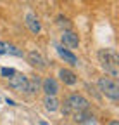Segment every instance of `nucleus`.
<instances>
[{
	"label": "nucleus",
	"instance_id": "obj_1",
	"mask_svg": "<svg viewBox=\"0 0 119 125\" xmlns=\"http://www.w3.org/2000/svg\"><path fill=\"white\" fill-rule=\"evenodd\" d=\"M98 62L111 78L119 76V56L112 49H100L98 51Z\"/></svg>",
	"mask_w": 119,
	"mask_h": 125
},
{
	"label": "nucleus",
	"instance_id": "obj_2",
	"mask_svg": "<svg viewBox=\"0 0 119 125\" xmlns=\"http://www.w3.org/2000/svg\"><path fill=\"white\" fill-rule=\"evenodd\" d=\"M98 90L103 94L105 97L112 99V101H117L119 99V83L116 78H111V76H102L98 78Z\"/></svg>",
	"mask_w": 119,
	"mask_h": 125
},
{
	"label": "nucleus",
	"instance_id": "obj_3",
	"mask_svg": "<svg viewBox=\"0 0 119 125\" xmlns=\"http://www.w3.org/2000/svg\"><path fill=\"white\" fill-rule=\"evenodd\" d=\"M66 104H67V108L71 109V113H74V111H83V109H88V108H90V101H88L85 96H81V94H71V96L66 99Z\"/></svg>",
	"mask_w": 119,
	"mask_h": 125
},
{
	"label": "nucleus",
	"instance_id": "obj_4",
	"mask_svg": "<svg viewBox=\"0 0 119 125\" xmlns=\"http://www.w3.org/2000/svg\"><path fill=\"white\" fill-rule=\"evenodd\" d=\"M26 83H28V76L24 73H14L9 78V87L16 92H24L26 90Z\"/></svg>",
	"mask_w": 119,
	"mask_h": 125
},
{
	"label": "nucleus",
	"instance_id": "obj_5",
	"mask_svg": "<svg viewBox=\"0 0 119 125\" xmlns=\"http://www.w3.org/2000/svg\"><path fill=\"white\" fill-rule=\"evenodd\" d=\"M61 42L62 47H69V49H78L79 47V37L71 30H64L61 35Z\"/></svg>",
	"mask_w": 119,
	"mask_h": 125
},
{
	"label": "nucleus",
	"instance_id": "obj_6",
	"mask_svg": "<svg viewBox=\"0 0 119 125\" xmlns=\"http://www.w3.org/2000/svg\"><path fill=\"white\" fill-rule=\"evenodd\" d=\"M28 62H29L33 68H36L38 71H43V70L47 68V61H45V57H43L38 51L28 52Z\"/></svg>",
	"mask_w": 119,
	"mask_h": 125
},
{
	"label": "nucleus",
	"instance_id": "obj_7",
	"mask_svg": "<svg viewBox=\"0 0 119 125\" xmlns=\"http://www.w3.org/2000/svg\"><path fill=\"white\" fill-rule=\"evenodd\" d=\"M41 90L45 92V96H57V94H59V83H57V80L52 78V76L45 78V80L41 82Z\"/></svg>",
	"mask_w": 119,
	"mask_h": 125
},
{
	"label": "nucleus",
	"instance_id": "obj_8",
	"mask_svg": "<svg viewBox=\"0 0 119 125\" xmlns=\"http://www.w3.org/2000/svg\"><path fill=\"white\" fill-rule=\"evenodd\" d=\"M55 49H57L59 57L64 59V62H67V64H71V66H78V57H76V54H72L69 49H64L62 45H57Z\"/></svg>",
	"mask_w": 119,
	"mask_h": 125
},
{
	"label": "nucleus",
	"instance_id": "obj_9",
	"mask_svg": "<svg viewBox=\"0 0 119 125\" xmlns=\"http://www.w3.org/2000/svg\"><path fill=\"white\" fill-rule=\"evenodd\" d=\"M24 23H26L28 30L31 31V33H35V35H38L40 31H41V24H40V21L36 18V14H33V12H26Z\"/></svg>",
	"mask_w": 119,
	"mask_h": 125
},
{
	"label": "nucleus",
	"instance_id": "obj_10",
	"mask_svg": "<svg viewBox=\"0 0 119 125\" xmlns=\"http://www.w3.org/2000/svg\"><path fill=\"white\" fill-rule=\"evenodd\" d=\"M59 78L64 82V85H76V82H78L76 73L71 71V70H67V68L59 70Z\"/></svg>",
	"mask_w": 119,
	"mask_h": 125
},
{
	"label": "nucleus",
	"instance_id": "obj_11",
	"mask_svg": "<svg viewBox=\"0 0 119 125\" xmlns=\"http://www.w3.org/2000/svg\"><path fill=\"white\" fill-rule=\"evenodd\" d=\"M2 54H10V56H23V51L17 49L16 45H12L9 42H2L0 40V56Z\"/></svg>",
	"mask_w": 119,
	"mask_h": 125
},
{
	"label": "nucleus",
	"instance_id": "obj_12",
	"mask_svg": "<svg viewBox=\"0 0 119 125\" xmlns=\"http://www.w3.org/2000/svg\"><path fill=\"white\" fill-rule=\"evenodd\" d=\"M41 89V80L38 76H33V78H29L28 76V83H26V94H36L38 90Z\"/></svg>",
	"mask_w": 119,
	"mask_h": 125
},
{
	"label": "nucleus",
	"instance_id": "obj_13",
	"mask_svg": "<svg viewBox=\"0 0 119 125\" xmlns=\"http://www.w3.org/2000/svg\"><path fill=\"white\" fill-rule=\"evenodd\" d=\"M43 104H45V109H47V111L54 113V111H57V109H59V104H61V103L57 101L55 96H45V99H43Z\"/></svg>",
	"mask_w": 119,
	"mask_h": 125
},
{
	"label": "nucleus",
	"instance_id": "obj_14",
	"mask_svg": "<svg viewBox=\"0 0 119 125\" xmlns=\"http://www.w3.org/2000/svg\"><path fill=\"white\" fill-rule=\"evenodd\" d=\"M14 73H16V71H14L12 68H2V75L4 76H12Z\"/></svg>",
	"mask_w": 119,
	"mask_h": 125
},
{
	"label": "nucleus",
	"instance_id": "obj_15",
	"mask_svg": "<svg viewBox=\"0 0 119 125\" xmlns=\"http://www.w3.org/2000/svg\"><path fill=\"white\" fill-rule=\"evenodd\" d=\"M59 24H61V26H69V23H67L66 18H59Z\"/></svg>",
	"mask_w": 119,
	"mask_h": 125
},
{
	"label": "nucleus",
	"instance_id": "obj_16",
	"mask_svg": "<svg viewBox=\"0 0 119 125\" xmlns=\"http://www.w3.org/2000/svg\"><path fill=\"white\" fill-rule=\"evenodd\" d=\"M109 125H119V122H117V120H111Z\"/></svg>",
	"mask_w": 119,
	"mask_h": 125
}]
</instances>
